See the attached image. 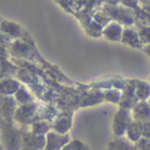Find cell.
I'll return each instance as SVG.
<instances>
[{
  "label": "cell",
  "instance_id": "1",
  "mask_svg": "<svg viewBox=\"0 0 150 150\" xmlns=\"http://www.w3.org/2000/svg\"><path fill=\"white\" fill-rule=\"evenodd\" d=\"M2 146L5 150H22L23 134L16 129L11 122L2 118Z\"/></svg>",
  "mask_w": 150,
  "mask_h": 150
},
{
  "label": "cell",
  "instance_id": "2",
  "mask_svg": "<svg viewBox=\"0 0 150 150\" xmlns=\"http://www.w3.org/2000/svg\"><path fill=\"white\" fill-rule=\"evenodd\" d=\"M134 120L133 114H132V110L125 108H119V110L115 113L114 117H113V122H112V129L113 134L116 136L117 138H123L125 135L129 125Z\"/></svg>",
  "mask_w": 150,
  "mask_h": 150
},
{
  "label": "cell",
  "instance_id": "3",
  "mask_svg": "<svg viewBox=\"0 0 150 150\" xmlns=\"http://www.w3.org/2000/svg\"><path fill=\"white\" fill-rule=\"evenodd\" d=\"M105 11L110 16L111 19L125 25H132L135 22V13L127 7H119L117 5H106Z\"/></svg>",
  "mask_w": 150,
  "mask_h": 150
},
{
  "label": "cell",
  "instance_id": "4",
  "mask_svg": "<svg viewBox=\"0 0 150 150\" xmlns=\"http://www.w3.org/2000/svg\"><path fill=\"white\" fill-rule=\"evenodd\" d=\"M46 146V135H36L34 133L23 134L22 150H43Z\"/></svg>",
  "mask_w": 150,
  "mask_h": 150
},
{
  "label": "cell",
  "instance_id": "5",
  "mask_svg": "<svg viewBox=\"0 0 150 150\" xmlns=\"http://www.w3.org/2000/svg\"><path fill=\"white\" fill-rule=\"evenodd\" d=\"M35 112H36V106L33 103L21 105L19 108H17V111H16V114L13 118L18 122L22 123V125H26V123L31 122L34 115H35Z\"/></svg>",
  "mask_w": 150,
  "mask_h": 150
},
{
  "label": "cell",
  "instance_id": "6",
  "mask_svg": "<svg viewBox=\"0 0 150 150\" xmlns=\"http://www.w3.org/2000/svg\"><path fill=\"white\" fill-rule=\"evenodd\" d=\"M17 103L16 99L11 96H2L1 100V112L2 117L8 122H11L13 118L15 117L16 111H17Z\"/></svg>",
  "mask_w": 150,
  "mask_h": 150
},
{
  "label": "cell",
  "instance_id": "7",
  "mask_svg": "<svg viewBox=\"0 0 150 150\" xmlns=\"http://www.w3.org/2000/svg\"><path fill=\"white\" fill-rule=\"evenodd\" d=\"M134 120L144 121L150 120V106L147 101H140L136 104V106L132 109Z\"/></svg>",
  "mask_w": 150,
  "mask_h": 150
},
{
  "label": "cell",
  "instance_id": "8",
  "mask_svg": "<svg viewBox=\"0 0 150 150\" xmlns=\"http://www.w3.org/2000/svg\"><path fill=\"white\" fill-rule=\"evenodd\" d=\"M143 137V122L133 120L125 132V138L132 143H136Z\"/></svg>",
  "mask_w": 150,
  "mask_h": 150
},
{
  "label": "cell",
  "instance_id": "9",
  "mask_svg": "<svg viewBox=\"0 0 150 150\" xmlns=\"http://www.w3.org/2000/svg\"><path fill=\"white\" fill-rule=\"evenodd\" d=\"M123 29L118 23H109L103 29V35L111 41H121Z\"/></svg>",
  "mask_w": 150,
  "mask_h": 150
},
{
  "label": "cell",
  "instance_id": "10",
  "mask_svg": "<svg viewBox=\"0 0 150 150\" xmlns=\"http://www.w3.org/2000/svg\"><path fill=\"white\" fill-rule=\"evenodd\" d=\"M121 42L134 48H142L143 43L140 39L139 33L133 29H125L121 37Z\"/></svg>",
  "mask_w": 150,
  "mask_h": 150
},
{
  "label": "cell",
  "instance_id": "11",
  "mask_svg": "<svg viewBox=\"0 0 150 150\" xmlns=\"http://www.w3.org/2000/svg\"><path fill=\"white\" fill-rule=\"evenodd\" d=\"M107 150H138L135 143H132L125 138H117L114 141L110 142Z\"/></svg>",
  "mask_w": 150,
  "mask_h": 150
},
{
  "label": "cell",
  "instance_id": "12",
  "mask_svg": "<svg viewBox=\"0 0 150 150\" xmlns=\"http://www.w3.org/2000/svg\"><path fill=\"white\" fill-rule=\"evenodd\" d=\"M136 95L140 101H147L150 99V83L142 80H135Z\"/></svg>",
  "mask_w": 150,
  "mask_h": 150
},
{
  "label": "cell",
  "instance_id": "13",
  "mask_svg": "<svg viewBox=\"0 0 150 150\" xmlns=\"http://www.w3.org/2000/svg\"><path fill=\"white\" fill-rule=\"evenodd\" d=\"M20 84L18 81L13 79H4L1 82V93L2 96H11L20 90Z\"/></svg>",
  "mask_w": 150,
  "mask_h": 150
},
{
  "label": "cell",
  "instance_id": "14",
  "mask_svg": "<svg viewBox=\"0 0 150 150\" xmlns=\"http://www.w3.org/2000/svg\"><path fill=\"white\" fill-rule=\"evenodd\" d=\"M50 127L45 121H35L32 123V133L36 135H47L50 133Z\"/></svg>",
  "mask_w": 150,
  "mask_h": 150
},
{
  "label": "cell",
  "instance_id": "15",
  "mask_svg": "<svg viewBox=\"0 0 150 150\" xmlns=\"http://www.w3.org/2000/svg\"><path fill=\"white\" fill-rule=\"evenodd\" d=\"M71 125V121L69 118L66 117H61L60 119L56 121L54 125V132H58L60 134H66L68 132V129H70Z\"/></svg>",
  "mask_w": 150,
  "mask_h": 150
},
{
  "label": "cell",
  "instance_id": "16",
  "mask_svg": "<svg viewBox=\"0 0 150 150\" xmlns=\"http://www.w3.org/2000/svg\"><path fill=\"white\" fill-rule=\"evenodd\" d=\"M16 101L19 103L20 105H25V104H29L32 102V98L28 92L25 90L24 88H21L17 93H16Z\"/></svg>",
  "mask_w": 150,
  "mask_h": 150
},
{
  "label": "cell",
  "instance_id": "17",
  "mask_svg": "<svg viewBox=\"0 0 150 150\" xmlns=\"http://www.w3.org/2000/svg\"><path fill=\"white\" fill-rule=\"evenodd\" d=\"M139 36L140 39H141L142 43L147 45V44H150V26L149 25H142L140 27L139 31Z\"/></svg>",
  "mask_w": 150,
  "mask_h": 150
},
{
  "label": "cell",
  "instance_id": "18",
  "mask_svg": "<svg viewBox=\"0 0 150 150\" xmlns=\"http://www.w3.org/2000/svg\"><path fill=\"white\" fill-rule=\"evenodd\" d=\"M62 150H90L81 141L79 140H73L70 141L67 145L62 148Z\"/></svg>",
  "mask_w": 150,
  "mask_h": 150
},
{
  "label": "cell",
  "instance_id": "19",
  "mask_svg": "<svg viewBox=\"0 0 150 150\" xmlns=\"http://www.w3.org/2000/svg\"><path fill=\"white\" fill-rule=\"evenodd\" d=\"M138 150H150V139L142 137L139 141L135 143Z\"/></svg>",
  "mask_w": 150,
  "mask_h": 150
},
{
  "label": "cell",
  "instance_id": "20",
  "mask_svg": "<svg viewBox=\"0 0 150 150\" xmlns=\"http://www.w3.org/2000/svg\"><path fill=\"white\" fill-rule=\"evenodd\" d=\"M106 99L108 101H111L112 103H119L121 100V97L118 92H114L113 91V92H109L106 95Z\"/></svg>",
  "mask_w": 150,
  "mask_h": 150
},
{
  "label": "cell",
  "instance_id": "21",
  "mask_svg": "<svg viewBox=\"0 0 150 150\" xmlns=\"http://www.w3.org/2000/svg\"><path fill=\"white\" fill-rule=\"evenodd\" d=\"M125 7L127 8H134L138 9V4H139V0H121L120 1Z\"/></svg>",
  "mask_w": 150,
  "mask_h": 150
},
{
  "label": "cell",
  "instance_id": "22",
  "mask_svg": "<svg viewBox=\"0 0 150 150\" xmlns=\"http://www.w3.org/2000/svg\"><path fill=\"white\" fill-rule=\"evenodd\" d=\"M143 137L150 139V120L143 122Z\"/></svg>",
  "mask_w": 150,
  "mask_h": 150
},
{
  "label": "cell",
  "instance_id": "23",
  "mask_svg": "<svg viewBox=\"0 0 150 150\" xmlns=\"http://www.w3.org/2000/svg\"><path fill=\"white\" fill-rule=\"evenodd\" d=\"M57 2L63 7V8L67 9L68 11H70V8H71V0H56Z\"/></svg>",
  "mask_w": 150,
  "mask_h": 150
},
{
  "label": "cell",
  "instance_id": "24",
  "mask_svg": "<svg viewBox=\"0 0 150 150\" xmlns=\"http://www.w3.org/2000/svg\"><path fill=\"white\" fill-rule=\"evenodd\" d=\"M104 1H106L109 5H116L120 2L121 0H104Z\"/></svg>",
  "mask_w": 150,
  "mask_h": 150
},
{
  "label": "cell",
  "instance_id": "25",
  "mask_svg": "<svg viewBox=\"0 0 150 150\" xmlns=\"http://www.w3.org/2000/svg\"><path fill=\"white\" fill-rule=\"evenodd\" d=\"M144 50H145L146 54L150 57V44H147V45L144 46Z\"/></svg>",
  "mask_w": 150,
  "mask_h": 150
},
{
  "label": "cell",
  "instance_id": "26",
  "mask_svg": "<svg viewBox=\"0 0 150 150\" xmlns=\"http://www.w3.org/2000/svg\"><path fill=\"white\" fill-rule=\"evenodd\" d=\"M147 102H148V104H149V106H150V99H149V100L147 101Z\"/></svg>",
  "mask_w": 150,
  "mask_h": 150
},
{
  "label": "cell",
  "instance_id": "27",
  "mask_svg": "<svg viewBox=\"0 0 150 150\" xmlns=\"http://www.w3.org/2000/svg\"><path fill=\"white\" fill-rule=\"evenodd\" d=\"M149 83H150V82H149Z\"/></svg>",
  "mask_w": 150,
  "mask_h": 150
}]
</instances>
